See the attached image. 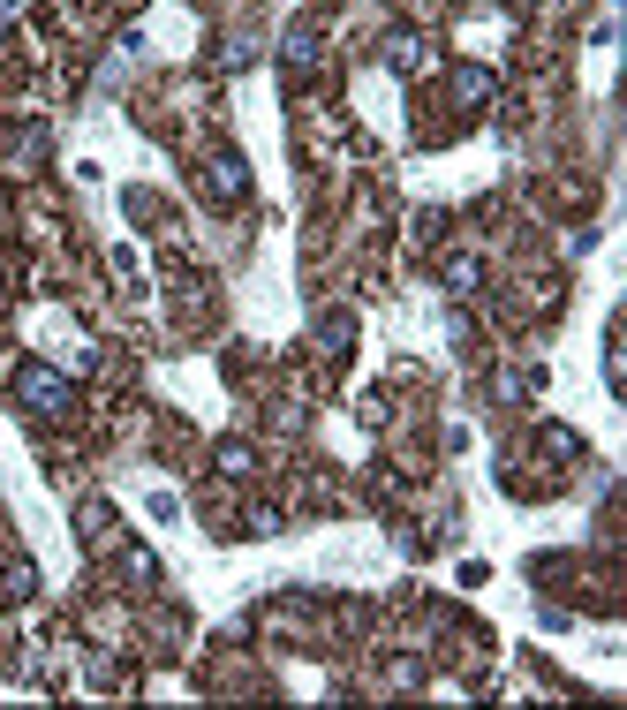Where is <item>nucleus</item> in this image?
Returning <instances> with one entry per match:
<instances>
[{
    "label": "nucleus",
    "mask_w": 627,
    "mask_h": 710,
    "mask_svg": "<svg viewBox=\"0 0 627 710\" xmlns=\"http://www.w3.org/2000/svg\"><path fill=\"white\" fill-rule=\"evenodd\" d=\"M23 401H38V408H61L68 393H61V378H46V371H23Z\"/></svg>",
    "instance_id": "nucleus-1"
}]
</instances>
